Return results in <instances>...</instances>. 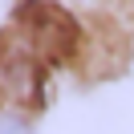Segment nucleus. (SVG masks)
<instances>
[{
	"label": "nucleus",
	"instance_id": "nucleus-1",
	"mask_svg": "<svg viewBox=\"0 0 134 134\" xmlns=\"http://www.w3.org/2000/svg\"><path fill=\"white\" fill-rule=\"evenodd\" d=\"M45 57L25 41L16 25L0 33V102L16 110L45 102Z\"/></svg>",
	"mask_w": 134,
	"mask_h": 134
},
{
	"label": "nucleus",
	"instance_id": "nucleus-2",
	"mask_svg": "<svg viewBox=\"0 0 134 134\" xmlns=\"http://www.w3.org/2000/svg\"><path fill=\"white\" fill-rule=\"evenodd\" d=\"M16 29L25 41L45 57V65H61L81 49V29L65 8L49 4V0H25L16 8Z\"/></svg>",
	"mask_w": 134,
	"mask_h": 134
},
{
	"label": "nucleus",
	"instance_id": "nucleus-3",
	"mask_svg": "<svg viewBox=\"0 0 134 134\" xmlns=\"http://www.w3.org/2000/svg\"><path fill=\"white\" fill-rule=\"evenodd\" d=\"M0 134H33V130H29V122H25V118L4 114V118H0Z\"/></svg>",
	"mask_w": 134,
	"mask_h": 134
}]
</instances>
